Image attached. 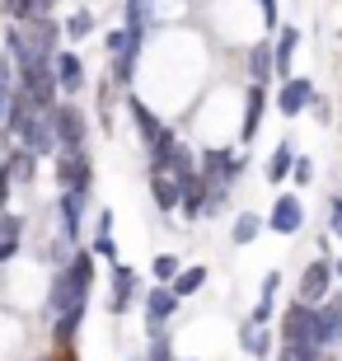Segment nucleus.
<instances>
[{
    "label": "nucleus",
    "instance_id": "0eeeda50",
    "mask_svg": "<svg viewBox=\"0 0 342 361\" xmlns=\"http://www.w3.org/2000/svg\"><path fill=\"white\" fill-rule=\"evenodd\" d=\"M178 305H183V300H178V291H173V286H155V291L145 295V324H150V334H155V338H159L164 319H169Z\"/></svg>",
    "mask_w": 342,
    "mask_h": 361
},
{
    "label": "nucleus",
    "instance_id": "ea45409f",
    "mask_svg": "<svg viewBox=\"0 0 342 361\" xmlns=\"http://www.w3.org/2000/svg\"><path fill=\"white\" fill-rule=\"evenodd\" d=\"M281 361H295V357H291V352H286V357H281Z\"/></svg>",
    "mask_w": 342,
    "mask_h": 361
},
{
    "label": "nucleus",
    "instance_id": "ddd939ff",
    "mask_svg": "<svg viewBox=\"0 0 342 361\" xmlns=\"http://www.w3.org/2000/svg\"><path fill=\"white\" fill-rule=\"evenodd\" d=\"M132 291H136V272L127 268V263H113V300H108V310H113V314L132 310Z\"/></svg>",
    "mask_w": 342,
    "mask_h": 361
},
{
    "label": "nucleus",
    "instance_id": "58836bf2",
    "mask_svg": "<svg viewBox=\"0 0 342 361\" xmlns=\"http://www.w3.org/2000/svg\"><path fill=\"white\" fill-rule=\"evenodd\" d=\"M333 272H338V277H342V258H338V263H333Z\"/></svg>",
    "mask_w": 342,
    "mask_h": 361
},
{
    "label": "nucleus",
    "instance_id": "c85d7f7f",
    "mask_svg": "<svg viewBox=\"0 0 342 361\" xmlns=\"http://www.w3.org/2000/svg\"><path fill=\"white\" fill-rule=\"evenodd\" d=\"M272 319V291L263 295V300H258V310H253V324H267Z\"/></svg>",
    "mask_w": 342,
    "mask_h": 361
},
{
    "label": "nucleus",
    "instance_id": "dca6fc26",
    "mask_svg": "<svg viewBox=\"0 0 342 361\" xmlns=\"http://www.w3.org/2000/svg\"><path fill=\"white\" fill-rule=\"evenodd\" d=\"M295 47H300V33L286 24L281 33H276V42H272V56H276V71H281V75H291V56H295Z\"/></svg>",
    "mask_w": 342,
    "mask_h": 361
},
{
    "label": "nucleus",
    "instance_id": "a211bd4d",
    "mask_svg": "<svg viewBox=\"0 0 342 361\" xmlns=\"http://www.w3.org/2000/svg\"><path fill=\"white\" fill-rule=\"evenodd\" d=\"M249 71H253V80L258 85H267V75L276 71V56H272V42H258L249 52Z\"/></svg>",
    "mask_w": 342,
    "mask_h": 361
},
{
    "label": "nucleus",
    "instance_id": "f03ea898",
    "mask_svg": "<svg viewBox=\"0 0 342 361\" xmlns=\"http://www.w3.org/2000/svg\"><path fill=\"white\" fill-rule=\"evenodd\" d=\"M150 192H155V207L159 212H173V207H183V174L169 169V164L150 160Z\"/></svg>",
    "mask_w": 342,
    "mask_h": 361
},
{
    "label": "nucleus",
    "instance_id": "1a4fd4ad",
    "mask_svg": "<svg viewBox=\"0 0 342 361\" xmlns=\"http://www.w3.org/2000/svg\"><path fill=\"white\" fill-rule=\"evenodd\" d=\"M329 286H333V268L324 263V258H314V263L305 268V277H300V300L319 305V300L329 295Z\"/></svg>",
    "mask_w": 342,
    "mask_h": 361
},
{
    "label": "nucleus",
    "instance_id": "f257e3e1",
    "mask_svg": "<svg viewBox=\"0 0 342 361\" xmlns=\"http://www.w3.org/2000/svg\"><path fill=\"white\" fill-rule=\"evenodd\" d=\"M19 90H24L38 108H56V94H61V85H56V66L47 61V56H33L28 66H19Z\"/></svg>",
    "mask_w": 342,
    "mask_h": 361
},
{
    "label": "nucleus",
    "instance_id": "f704fd0d",
    "mask_svg": "<svg viewBox=\"0 0 342 361\" xmlns=\"http://www.w3.org/2000/svg\"><path fill=\"white\" fill-rule=\"evenodd\" d=\"M14 249H19V240H0V263H5V258H14Z\"/></svg>",
    "mask_w": 342,
    "mask_h": 361
},
{
    "label": "nucleus",
    "instance_id": "412c9836",
    "mask_svg": "<svg viewBox=\"0 0 342 361\" xmlns=\"http://www.w3.org/2000/svg\"><path fill=\"white\" fill-rule=\"evenodd\" d=\"M291 169H295V150H291V141H281V146L272 150V160H267V178H272V183H281Z\"/></svg>",
    "mask_w": 342,
    "mask_h": 361
},
{
    "label": "nucleus",
    "instance_id": "393cba45",
    "mask_svg": "<svg viewBox=\"0 0 342 361\" xmlns=\"http://www.w3.org/2000/svg\"><path fill=\"white\" fill-rule=\"evenodd\" d=\"M66 272H71V281H75L80 291L90 295V281H94V258H90V254H75V263H71Z\"/></svg>",
    "mask_w": 342,
    "mask_h": 361
},
{
    "label": "nucleus",
    "instance_id": "a878e982",
    "mask_svg": "<svg viewBox=\"0 0 342 361\" xmlns=\"http://www.w3.org/2000/svg\"><path fill=\"white\" fill-rule=\"evenodd\" d=\"M90 28H94L90 10H75V14H71V19H66V33H71V38H85V33H90Z\"/></svg>",
    "mask_w": 342,
    "mask_h": 361
},
{
    "label": "nucleus",
    "instance_id": "f3484780",
    "mask_svg": "<svg viewBox=\"0 0 342 361\" xmlns=\"http://www.w3.org/2000/svg\"><path fill=\"white\" fill-rule=\"evenodd\" d=\"M5 169H10L14 183H33V178H38V155H33V150H14L10 160H5Z\"/></svg>",
    "mask_w": 342,
    "mask_h": 361
},
{
    "label": "nucleus",
    "instance_id": "b1692460",
    "mask_svg": "<svg viewBox=\"0 0 342 361\" xmlns=\"http://www.w3.org/2000/svg\"><path fill=\"white\" fill-rule=\"evenodd\" d=\"M258 230H263V216H258V212H244L235 221V244H253V240H258Z\"/></svg>",
    "mask_w": 342,
    "mask_h": 361
},
{
    "label": "nucleus",
    "instance_id": "2eb2a0df",
    "mask_svg": "<svg viewBox=\"0 0 342 361\" xmlns=\"http://www.w3.org/2000/svg\"><path fill=\"white\" fill-rule=\"evenodd\" d=\"M319 324H324V343H342V295H333V300H324L319 305Z\"/></svg>",
    "mask_w": 342,
    "mask_h": 361
},
{
    "label": "nucleus",
    "instance_id": "c756f323",
    "mask_svg": "<svg viewBox=\"0 0 342 361\" xmlns=\"http://www.w3.org/2000/svg\"><path fill=\"white\" fill-rule=\"evenodd\" d=\"M150 361H173V352H169V343H164V338H155V343H150Z\"/></svg>",
    "mask_w": 342,
    "mask_h": 361
},
{
    "label": "nucleus",
    "instance_id": "4468645a",
    "mask_svg": "<svg viewBox=\"0 0 342 361\" xmlns=\"http://www.w3.org/2000/svg\"><path fill=\"white\" fill-rule=\"evenodd\" d=\"M132 118H136V132H141V141H145V146H155L159 136L169 132V127H164V122H159L155 113H150V108L141 104V99H132Z\"/></svg>",
    "mask_w": 342,
    "mask_h": 361
},
{
    "label": "nucleus",
    "instance_id": "7c9ffc66",
    "mask_svg": "<svg viewBox=\"0 0 342 361\" xmlns=\"http://www.w3.org/2000/svg\"><path fill=\"white\" fill-rule=\"evenodd\" d=\"M10 183H14V178H10V169L0 164V212H5V202H10Z\"/></svg>",
    "mask_w": 342,
    "mask_h": 361
},
{
    "label": "nucleus",
    "instance_id": "5701e85b",
    "mask_svg": "<svg viewBox=\"0 0 342 361\" xmlns=\"http://www.w3.org/2000/svg\"><path fill=\"white\" fill-rule=\"evenodd\" d=\"M0 10H5L10 24H28V19L38 14V0H0Z\"/></svg>",
    "mask_w": 342,
    "mask_h": 361
},
{
    "label": "nucleus",
    "instance_id": "4be33fe9",
    "mask_svg": "<svg viewBox=\"0 0 342 361\" xmlns=\"http://www.w3.org/2000/svg\"><path fill=\"white\" fill-rule=\"evenodd\" d=\"M169 286L178 291V300H183V295H193V291H202V286H207V268H188V272H178Z\"/></svg>",
    "mask_w": 342,
    "mask_h": 361
},
{
    "label": "nucleus",
    "instance_id": "e433bc0d",
    "mask_svg": "<svg viewBox=\"0 0 342 361\" xmlns=\"http://www.w3.org/2000/svg\"><path fill=\"white\" fill-rule=\"evenodd\" d=\"M319 361H342V348H338V343H333V352L324 348V352H319Z\"/></svg>",
    "mask_w": 342,
    "mask_h": 361
},
{
    "label": "nucleus",
    "instance_id": "aec40b11",
    "mask_svg": "<svg viewBox=\"0 0 342 361\" xmlns=\"http://www.w3.org/2000/svg\"><path fill=\"white\" fill-rule=\"evenodd\" d=\"M239 348L249 352V357H267V348H272V343H267V334H263V324H244V329H239Z\"/></svg>",
    "mask_w": 342,
    "mask_h": 361
},
{
    "label": "nucleus",
    "instance_id": "9d476101",
    "mask_svg": "<svg viewBox=\"0 0 342 361\" xmlns=\"http://www.w3.org/2000/svg\"><path fill=\"white\" fill-rule=\"evenodd\" d=\"M263 108H267V85L253 80L249 85V99H244V127H239V136H244V141H253V136H258V127H263Z\"/></svg>",
    "mask_w": 342,
    "mask_h": 361
},
{
    "label": "nucleus",
    "instance_id": "423d86ee",
    "mask_svg": "<svg viewBox=\"0 0 342 361\" xmlns=\"http://www.w3.org/2000/svg\"><path fill=\"white\" fill-rule=\"evenodd\" d=\"M267 226L276 230V235H295V230L305 226V207L295 192H281V197L272 202V216H267Z\"/></svg>",
    "mask_w": 342,
    "mask_h": 361
},
{
    "label": "nucleus",
    "instance_id": "6e6552de",
    "mask_svg": "<svg viewBox=\"0 0 342 361\" xmlns=\"http://www.w3.org/2000/svg\"><path fill=\"white\" fill-rule=\"evenodd\" d=\"M310 104H314V85L305 80V75H286V85L276 94V108H281L286 118H295V113H305Z\"/></svg>",
    "mask_w": 342,
    "mask_h": 361
},
{
    "label": "nucleus",
    "instance_id": "cd10ccee",
    "mask_svg": "<svg viewBox=\"0 0 342 361\" xmlns=\"http://www.w3.org/2000/svg\"><path fill=\"white\" fill-rule=\"evenodd\" d=\"M329 230L342 235V197H329Z\"/></svg>",
    "mask_w": 342,
    "mask_h": 361
},
{
    "label": "nucleus",
    "instance_id": "2f4dec72",
    "mask_svg": "<svg viewBox=\"0 0 342 361\" xmlns=\"http://www.w3.org/2000/svg\"><path fill=\"white\" fill-rule=\"evenodd\" d=\"M314 178V169H310V160H295V183H310Z\"/></svg>",
    "mask_w": 342,
    "mask_h": 361
},
{
    "label": "nucleus",
    "instance_id": "39448f33",
    "mask_svg": "<svg viewBox=\"0 0 342 361\" xmlns=\"http://www.w3.org/2000/svg\"><path fill=\"white\" fill-rule=\"evenodd\" d=\"M52 122H56V146H61V150L85 146V113H80V108L56 104L52 108Z\"/></svg>",
    "mask_w": 342,
    "mask_h": 361
},
{
    "label": "nucleus",
    "instance_id": "c9c22d12",
    "mask_svg": "<svg viewBox=\"0 0 342 361\" xmlns=\"http://www.w3.org/2000/svg\"><path fill=\"white\" fill-rule=\"evenodd\" d=\"M0 85H10V56H0ZM14 90V85H10Z\"/></svg>",
    "mask_w": 342,
    "mask_h": 361
},
{
    "label": "nucleus",
    "instance_id": "f8f14e48",
    "mask_svg": "<svg viewBox=\"0 0 342 361\" xmlns=\"http://www.w3.org/2000/svg\"><path fill=\"white\" fill-rule=\"evenodd\" d=\"M85 192H80V188H66V192H61V235H66L71 244H75V235H80V216H85Z\"/></svg>",
    "mask_w": 342,
    "mask_h": 361
},
{
    "label": "nucleus",
    "instance_id": "9b49d317",
    "mask_svg": "<svg viewBox=\"0 0 342 361\" xmlns=\"http://www.w3.org/2000/svg\"><path fill=\"white\" fill-rule=\"evenodd\" d=\"M52 66H56V85H61L66 94H80V90H85V61H80L75 52H56Z\"/></svg>",
    "mask_w": 342,
    "mask_h": 361
},
{
    "label": "nucleus",
    "instance_id": "7ed1b4c3",
    "mask_svg": "<svg viewBox=\"0 0 342 361\" xmlns=\"http://www.w3.org/2000/svg\"><path fill=\"white\" fill-rule=\"evenodd\" d=\"M56 183H61V192H66V188L90 192V155H85V146L61 150V160H56Z\"/></svg>",
    "mask_w": 342,
    "mask_h": 361
},
{
    "label": "nucleus",
    "instance_id": "6ab92c4d",
    "mask_svg": "<svg viewBox=\"0 0 342 361\" xmlns=\"http://www.w3.org/2000/svg\"><path fill=\"white\" fill-rule=\"evenodd\" d=\"M94 254L108 258V263H118V244H113V212L99 216V235H94Z\"/></svg>",
    "mask_w": 342,
    "mask_h": 361
},
{
    "label": "nucleus",
    "instance_id": "4c0bfd02",
    "mask_svg": "<svg viewBox=\"0 0 342 361\" xmlns=\"http://www.w3.org/2000/svg\"><path fill=\"white\" fill-rule=\"evenodd\" d=\"M56 10V0H38V14H52ZM38 14H33V19H38Z\"/></svg>",
    "mask_w": 342,
    "mask_h": 361
},
{
    "label": "nucleus",
    "instance_id": "473e14b6",
    "mask_svg": "<svg viewBox=\"0 0 342 361\" xmlns=\"http://www.w3.org/2000/svg\"><path fill=\"white\" fill-rule=\"evenodd\" d=\"M258 10H263L267 24H276V0H258Z\"/></svg>",
    "mask_w": 342,
    "mask_h": 361
},
{
    "label": "nucleus",
    "instance_id": "bb28decb",
    "mask_svg": "<svg viewBox=\"0 0 342 361\" xmlns=\"http://www.w3.org/2000/svg\"><path fill=\"white\" fill-rule=\"evenodd\" d=\"M173 277H178V258H173V254H159L155 258V281H173Z\"/></svg>",
    "mask_w": 342,
    "mask_h": 361
},
{
    "label": "nucleus",
    "instance_id": "20e7f679",
    "mask_svg": "<svg viewBox=\"0 0 342 361\" xmlns=\"http://www.w3.org/2000/svg\"><path fill=\"white\" fill-rule=\"evenodd\" d=\"M24 38H28V52L33 56H56V38H61V28H56L52 14H38V19H28L24 24Z\"/></svg>",
    "mask_w": 342,
    "mask_h": 361
},
{
    "label": "nucleus",
    "instance_id": "72a5a7b5",
    "mask_svg": "<svg viewBox=\"0 0 342 361\" xmlns=\"http://www.w3.org/2000/svg\"><path fill=\"white\" fill-rule=\"evenodd\" d=\"M10 118V85H0V122Z\"/></svg>",
    "mask_w": 342,
    "mask_h": 361
}]
</instances>
